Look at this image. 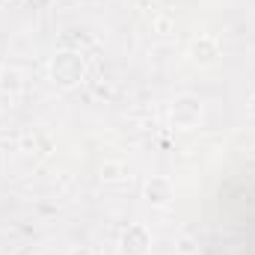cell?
Instances as JSON below:
<instances>
[{
    "mask_svg": "<svg viewBox=\"0 0 255 255\" xmlns=\"http://www.w3.org/2000/svg\"><path fill=\"white\" fill-rule=\"evenodd\" d=\"M83 74H86V63H83V57L74 54V51H63V54H57V57L51 60V80H54L57 86H63V89L77 86V83L83 80Z\"/></svg>",
    "mask_w": 255,
    "mask_h": 255,
    "instance_id": "cell-1",
    "label": "cell"
},
{
    "mask_svg": "<svg viewBox=\"0 0 255 255\" xmlns=\"http://www.w3.org/2000/svg\"><path fill=\"white\" fill-rule=\"evenodd\" d=\"M202 116H205V110H202V101L196 95H178L172 101V107H169V122H172V128H178V130L199 128L202 125Z\"/></svg>",
    "mask_w": 255,
    "mask_h": 255,
    "instance_id": "cell-2",
    "label": "cell"
},
{
    "mask_svg": "<svg viewBox=\"0 0 255 255\" xmlns=\"http://www.w3.org/2000/svg\"><path fill=\"white\" fill-rule=\"evenodd\" d=\"M151 253V235L145 226H128L122 235V255H148Z\"/></svg>",
    "mask_w": 255,
    "mask_h": 255,
    "instance_id": "cell-3",
    "label": "cell"
},
{
    "mask_svg": "<svg viewBox=\"0 0 255 255\" xmlns=\"http://www.w3.org/2000/svg\"><path fill=\"white\" fill-rule=\"evenodd\" d=\"M217 57H220V45H217V39H211V36H199L190 45V60L196 65H214Z\"/></svg>",
    "mask_w": 255,
    "mask_h": 255,
    "instance_id": "cell-4",
    "label": "cell"
},
{
    "mask_svg": "<svg viewBox=\"0 0 255 255\" xmlns=\"http://www.w3.org/2000/svg\"><path fill=\"white\" fill-rule=\"evenodd\" d=\"M145 199L154 205V208H166L172 202V184L166 178H151L145 184Z\"/></svg>",
    "mask_w": 255,
    "mask_h": 255,
    "instance_id": "cell-5",
    "label": "cell"
},
{
    "mask_svg": "<svg viewBox=\"0 0 255 255\" xmlns=\"http://www.w3.org/2000/svg\"><path fill=\"white\" fill-rule=\"evenodd\" d=\"M250 113H253V116H255V98H253V104H250Z\"/></svg>",
    "mask_w": 255,
    "mask_h": 255,
    "instance_id": "cell-6",
    "label": "cell"
}]
</instances>
